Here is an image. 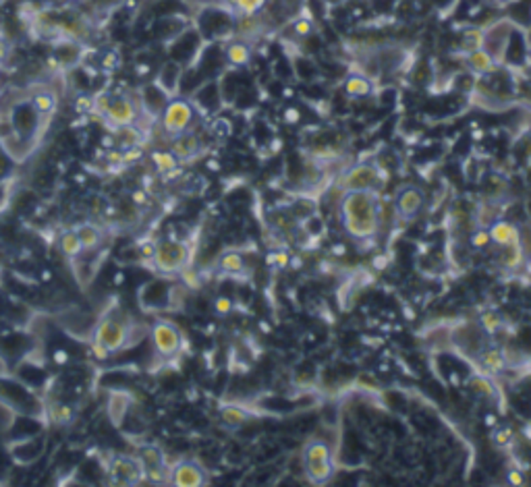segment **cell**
<instances>
[{"label": "cell", "instance_id": "48", "mask_svg": "<svg viewBox=\"0 0 531 487\" xmlns=\"http://www.w3.org/2000/svg\"><path fill=\"white\" fill-rule=\"evenodd\" d=\"M530 61H531V50H530Z\"/></svg>", "mask_w": 531, "mask_h": 487}, {"label": "cell", "instance_id": "30", "mask_svg": "<svg viewBox=\"0 0 531 487\" xmlns=\"http://www.w3.org/2000/svg\"><path fill=\"white\" fill-rule=\"evenodd\" d=\"M471 388H473V392H477L479 396H486V398H496V388H494V384H492L488 377H484V375H475V377H471Z\"/></svg>", "mask_w": 531, "mask_h": 487}, {"label": "cell", "instance_id": "28", "mask_svg": "<svg viewBox=\"0 0 531 487\" xmlns=\"http://www.w3.org/2000/svg\"><path fill=\"white\" fill-rule=\"evenodd\" d=\"M502 324H504V322H502V317H500L496 311H486V313L479 315V328L484 330V334H498Z\"/></svg>", "mask_w": 531, "mask_h": 487}, {"label": "cell", "instance_id": "11", "mask_svg": "<svg viewBox=\"0 0 531 487\" xmlns=\"http://www.w3.org/2000/svg\"><path fill=\"white\" fill-rule=\"evenodd\" d=\"M137 117H139V106L131 98H125V95H119V98L115 95L108 112L104 115V119L117 129H125V127L135 124Z\"/></svg>", "mask_w": 531, "mask_h": 487}, {"label": "cell", "instance_id": "32", "mask_svg": "<svg viewBox=\"0 0 531 487\" xmlns=\"http://www.w3.org/2000/svg\"><path fill=\"white\" fill-rule=\"evenodd\" d=\"M490 243H492V241H490V233H488L486 226L475 228V230L471 233V237H469V247H471L473 251H484Z\"/></svg>", "mask_w": 531, "mask_h": 487}, {"label": "cell", "instance_id": "42", "mask_svg": "<svg viewBox=\"0 0 531 487\" xmlns=\"http://www.w3.org/2000/svg\"><path fill=\"white\" fill-rule=\"evenodd\" d=\"M92 353H94V357H98V359H108L110 357V351L102 342L94 340V338H92Z\"/></svg>", "mask_w": 531, "mask_h": 487}, {"label": "cell", "instance_id": "16", "mask_svg": "<svg viewBox=\"0 0 531 487\" xmlns=\"http://www.w3.org/2000/svg\"><path fill=\"white\" fill-rule=\"evenodd\" d=\"M199 150H202L199 139H197L193 133H189V131L187 133L177 135L175 141H173V148H170V152L179 158V162H187L191 158H195V156L199 153Z\"/></svg>", "mask_w": 531, "mask_h": 487}, {"label": "cell", "instance_id": "44", "mask_svg": "<svg viewBox=\"0 0 531 487\" xmlns=\"http://www.w3.org/2000/svg\"><path fill=\"white\" fill-rule=\"evenodd\" d=\"M8 54H11V46H8V42L4 40V35L0 33V66H2L4 62H6Z\"/></svg>", "mask_w": 531, "mask_h": 487}, {"label": "cell", "instance_id": "22", "mask_svg": "<svg viewBox=\"0 0 531 487\" xmlns=\"http://www.w3.org/2000/svg\"><path fill=\"white\" fill-rule=\"evenodd\" d=\"M224 57L233 66H247L251 62V48L245 42H231L224 50Z\"/></svg>", "mask_w": 531, "mask_h": 487}, {"label": "cell", "instance_id": "1", "mask_svg": "<svg viewBox=\"0 0 531 487\" xmlns=\"http://www.w3.org/2000/svg\"><path fill=\"white\" fill-rule=\"evenodd\" d=\"M344 233L351 239H375L382 226V201L378 191H346L341 199Z\"/></svg>", "mask_w": 531, "mask_h": 487}, {"label": "cell", "instance_id": "25", "mask_svg": "<svg viewBox=\"0 0 531 487\" xmlns=\"http://www.w3.org/2000/svg\"><path fill=\"white\" fill-rule=\"evenodd\" d=\"M75 233H77L79 241L83 245V251L95 249L100 245V241H102V233H100V228L94 226V224H81Z\"/></svg>", "mask_w": 531, "mask_h": 487}, {"label": "cell", "instance_id": "24", "mask_svg": "<svg viewBox=\"0 0 531 487\" xmlns=\"http://www.w3.org/2000/svg\"><path fill=\"white\" fill-rule=\"evenodd\" d=\"M33 110L40 117H48L57 110V95L52 92H37L32 95Z\"/></svg>", "mask_w": 531, "mask_h": 487}, {"label": "cell", "instance_id": "23", "mask_svg": "<svg viewBox=\"0 0 531 487\" xmlns=\"http://www.w3.org/2000/svg\"><path fill=\"white\" fill-rule=\"evenodd\" d=\"M220 419H222V423L226 427L237 429V427H241L243 423H247L250 415H247L245 409H241L237 404H226V406L220 409Z\"/></svg>", "mask_w": 531, "mask_h": 487}, {"label": "cell", "instance_id": "36", "mask_svg": "<svg viewBox=\"0 0 531 487\" xmlns=\"http://www.w3.org/2000/svg\"><path fill=\"white\" fill-rule=\"evenodd\" d=\"M112 93L108 92H102L98 93L94 98V112H98L100 117H104L106 112H108V108H110V104H112Z\"/></svg>", "mask_w": 531, "mask_h": 487}, {"label": "cell", "instance_id": "34", "mask_svg": "<svg viewBox=\"0 0 531 487\" xmlns=\"http://www.w3.org/2000/svg\"><path fill=\"white\" fill-rule=\"evenodd\" d=\"M48 417H50L54 423H66V421H71V417H73V409H71L69 404L57 402V404H52V406H50Z\"/></svg>", "mask_w": 531, "mask_h": 487}, {"label": "cell", "instance_id": "8", "mask_svg": "<svg viewBox=\"0 0 531 487\" xmlns=\"http://www.w3.org/2000/svg\"><path fill=\"white\" fill-rule=\"evenodd\" d=\"M380 181V172L372 164H357L349 168L339 179V189L346 191H375Z\"/></svg>", "mask_w": 531, "mask_h": 487}, {"label": "cell", "instance_id": "5", "mask_svg": "<svg viewBox=\"0 0 531 487\" xmlns=\"http://www.w3.org/2000/svg\"><path fill=\"white\" fill-rule=\"evenodd\" d=\"M0 400L6 402L11 409H15V411L21 413V415H30V417H33V415H40V413H42L40 400H37L28 388L19 386L17 382L0 380Z\"/></svg>", "mask_w": 531, "mask_h": 487}, {"label": "cell", "instance_id": "15", "mask_svg": "<svg viewBox=\"0 0 531 487\" xmlns=\"http://www.w3.org/2000/svg\"><path fill=\"white\" fill-rule=\"evenodd\" d=\"M108 473L119 483H137L144 477V469L137 458H115Z\"/></svg>", "mask_w": 531, "mask_h": 487}, {"label": "cell", "instance_id": "21", "mask_svg": "<svg viewBox=\"0 0 531 487\" xmlns=\"http://www.w3.org/2000/svg\"><path fill=\"white\" fill-rule=\"evenodd\" d=\"M179 81H181V66L177 62H168V64L162 66L156 83L170 95V93H175V90H177Z\"/></svg>", "mask_w": 531, "mask_h": 487}, {"label": "cell", "instance_id": "38", "mask_svg": "<svg viewBox=\"0 0 531 487\" xmlns=\"http://www.w3.org/2000/svg\"><path fill=\"white\" fill-rule=\"evenodd\" d=\"M293 31H295L299 37H308V35H312L313 23L310 19H297L295 25H293Z\"/></svg>", "mask_w": 531, "mask_h": 487}, {"label": "cell", "instance_id": "29", "mask_svg": "<svg viewBox=\"0 0 531 487\" xmlns=\"http://www.w3.org/2000/svg\"><path fill=\"white\" fill-rule=\"evenodd\" d=\"M61 249H63L64 255H69V257H77L83 251V245H81L75 230H69L61 237Z\"/></svg>", "mask_w": 531, "mask_h": 487}, {"label": "cell", "instance_id": "9", "mask_svg": "<svg viewBox=\"0 0 531 487\" xmlns=\"http://www.w3.org/2000/svg\"><path fill=\"white\" fill-rule=\"evenodd\" d=\"M139 464L144 469V477L152 483H162V481H168L170 477V469L166 467V460H164V454L162 450L156 448V446H146L141 448L139 452Z\"/></svg>", "mask_w": 531, "mask_h": 487}, {"label": "cell", "instance_id": "19", "mask_svg": "<svg viewBox=\"0 0 531 487\" xmlns=\"http://www.w3.org/2000/svg\"><path fill=\"white\" fill-rule=\"evenodd\" d=\"M467 64L475 75H488V73H492L498 66V62L494 61L484 48H477V50L467 52Z\"/></svg>", "mask_w": 531, "mask_h": 487}, {"label": "cell", "instance_id": "47", "mask_svg": "<svg viewBox=\"0 0 531 487\" xmlns=\"http://www.w3.org/2000/svg\"><path fill=\"white\" fill-rule=\"evenodd\" d=\"M500 4H510V2H515V0H498Z\"/></svg>", "mask_w": 531, "mask_h": 487}, {"label": "cell", "instance_id": "46", "mask_svg": "<svg viewBox=\"0 0 531 487\" xmlns=\"http://www.w3.org/2000/svg\"><path fill=\"white\" fill-rule=\"evenodd\" d=\"M117 64H119V54L117 52H108L104 57V61H102V66H106V69H115Z\"/></svg>", "mask_w": 531, "mask_h": 487}, {"label": "cell", "instance_id": "13", "mask_svg": "<svg viewBox=\"0 0 531 487\" xmlns=\"http://www.w3.org/2000/svg\"><path fill=\"white\" fill-rule=\"evenodd\" d=\"M424 191L419 187H403L395 199V212L401 220H413L417 213L424 210Z\"/></svg>", "mask_w": 531, "mask_h": 487}, {"label": "cell", "instance_id": "4", "mask_svg": "<svg viewBox=\"0 0 531 487\" xmlns=\"http://www.w3.org/2000/svg\"><path fill=\"white\" fill-rule=\"evenodd\" d=\"M193 119H195V110H193L191 102L183 100V98L168 100L166 108H164L162 115H160L162 129H164L170 137H177V135H181V133H187Z\"/></svg>", "mask_w": 531, "mask_h": 487}, {"label": "cell", "instance_id": "18", "mask_svg": "<svg viewBox=\"0 0 531 487\" xmlns=\"http://www.w3.org/2000/svg\"><path fill=\"white\" fill-rule=\"evenodd\" d=\"M479 363H482L486 373H502L506 369V355L498 346H490V348L482 351Z\"/></svg>", "mask_w": 531, "mask_h": 487}, {"label": "cell", "instance_id": "39", "mask_svg": "<svg viewBox=\"0 0 531 487\" xmlns=\"http://www.w3.org/2000/svg\"><path fill=\"white\" fill-rule=\"evenodd\" d=\"M214 311H216V315H220V317L228 315V313L233 311V301H231L228 297H218V299L214 301Z\"/></svg>", "mask_w": 531, "mask_h": 487}, {"label": "cell", "instance_id": "10", "mask_svg": "<svg viewBox=\"0 0 531 487\" xmlns=\"http://www.w3.org/2000/svg\"><path fill=\"white\" fill-rule=\"evenodd\" d=\"M168 483L177 487H199L208 483V475L206 471L193 462V460H181L170 469V477Z\"/></svg>", "mask_w": 531, "mask_h": 487}, {"label": "cell", "instance_id": "7", "mask_svg": "<svg viewBox=\"0 0 531 487\" xmlns=\"http://www.w3.org/2000/svg\"><path fill=\"white\" fill-rule=\"evenodd\" d=\"M152 342H154V348L160 357L170 359V357L179 355V351L183 346V334L170 322H156L152 328Z\"/></svg>", "mask_w": 531, "mask_h": 487}, {"label": "cell", "instance_id": "35", "mask_svg": "<svg viewBox=\"0 0 531 487\" xmlns=\"http://www.w3.org/2000/svg\"><path fill=\"white\" fill-rule=\"evenodd\" d=\"M129 396L125 394H117L112 396V400H110V415H112V419L115 421H121L123 419V415L127 413V409H129Z\"/></svg>", "mask_w": 531, "mask_h": 487}, {"label": "cell", "instance_id": "26", "mask_svg": "<svg viewBox=\"0 0 531 487\" xmlns=\"http://www.w3.org/2000/svg\"><path fill=\"white\" fill-rule=\"evenodd\" d=\"M152 162H154L158 172H162V175L175 172L179 168V158L173 152H154L152 153Z\"/></svg>", "mask_w": 531, "mask_h": 487}, {"label": "cell", "instance_id": "41", "mask_svg": "<svg viewBox=\"0 0 531 487\" xmlns=\"http://www.w3.org/2000/svg\"><path fill=\"white\" fill-rule=\"evenodd\" d=\"M141 158V148L137 146H131L129 150L123 152V164H131V162H137Z\"/></svg>", "mask_w": 531, "mask_h": 487}, {"label": "cell", "instance_id": "12", "mask_svg": "<svg viewBox=\"0 0 531 487\" xmlns=\"http://www.w3.org/2000/svg\"><path fill=\"white\" fill-rule=\"evenodd\" d=\"M508 40H510V25L508 21H500L496 25H492L490 30L484 31V44L482 48L494 59V61L502 62L506 48H508Z\"/></svg>", "mask_w": 531, "mask_h": 487}, {"label": "cell", "instance_id": "17", "mask_svg": "<svg viewBox=\"0 0 531 487\" xmlns=\"http://www.w3.org/2000/svg\"><path fill=\"white\" fill-rule=\"evenodd\" d=\"M216 266H218L220 272H224V274L239 276L245 272V257H243V253L231 249V251L220 253V257L216 259Z\"/></svg>", "mask_w": 531, "mask_h": 487}, {"label": "cell", "instance_id": "2", "mask_svg": "<svg viewBox=\"0 0 531 487\" xmlns=\"http://www.w3.org/2000/svg\"><path fill=\"white\" fill-rule=\"evenodd\" d=\"M301 462H303V473H305V477H308V481L312 486H326L337 475V464H334L332 450L322 440H312V442L305 444L303 454H301Z\"/></svg>", "mask_w": 531, "mask_h": 487}, {"label": "cell", "instance_id": "33", "mask_svg": "<svg viewBox=\"0 0 531 487\" xmlns=\"http://www.w3.org/2000/svg\"><path fill=\"white\" fill-rule=\"evenodd\" d=\"M482 44H484V31L482 30H469L461 37V46L465 48V52L482 48Z\"/></svg>", "mask_w": 531, "mask_h": 487}, {"label": "cell", "instance_id": "27", "mask_svg": "<svg viewBox=\"0 0 531 487\" xmlns=\"http://www.w3.org/2000/svg\"><path fill=\"white\" fill-rule=\"evenodd\" d=\"M490 442L496 450H508L515 442V433L510 427H496L492 433H490Z\"/></svg>", "mask_w": 531, "mask_h": 487}, {"label": "cell", "instance_id": "45", "mask_svg": "<svg viewBox=\"0 0 531 487\" xmlns=\"http://www.w3.org/2000/svg\"><path fill=\"white\" fill-rule=\"evenodd\" d=\"M299 119H301V115H299L297 108H286V110H284V122L295 124V122H299Z\"/></svg>", "mask_w": 531, "mask_h": 487}, {"label": "cell", "instance_id": "14", "mask_svg": "<svg viewBox=\"0 0 531 487\" xmlns=\"http://www.w3.org/2000/svg\"><path fill=\"white\" fill-rule=\"evenodd\" d=\"M488 233H490V241L502 247V249L515 247V245L521 243V230H519V226H515L513 222H506V220H494L490 224Z\"/></svg>", "mask_w": 531, "mask_h": 487}, {"label": "cell", "instance_id": "6", "mask_svg": "<svg viewBox=\"0 0 531 487\" xmlns=\"http://www.w3.org/2000/svg\"><path fill=\"white\" fill-rule=\"evenodd\" d=\"M94 340L102 342L110 353L121 351L129 344V326L119 317H104L95 326Z\"/></svg>", "mask_w": 531, "mask_h": 487}, {"label": "cell", "instance_id": "40", "mask_svg": "<svg viewBox=\"0 0 531 487\" xmlns=\"http://www.w3.org/2000/svg\"><path fill=\"white\" fill-rule=\"evenodd\" d=\"M75 106H77L79 112H94V98H90V95H79L77 102H75Z\"/></svg>", "mask_w": 531, "mask_h": 487}, {"label": "cell", "instance_id": "37", "mask_svg": "<svg viewBox=\"0 0 531 487\" xmlns=\"http://www.w3.org/2000/svg\"><path fill=\"white\" fill-rule=\"evenodd\" d=\"M268 264L274 266L276 270H284L291 264V257H288L286 251H270L268 253Z\"/></svg>", "mask_w": 531, "mask_h": 487}, {"label": "cell", "instance_id": "3", "mask_svg": "<svg viewBox=\"0 0 531 487\" xmlns=\"http://www.w3.org/2000/svg\"><path fill=\"white\" fill-rule=\"evenodd\" d=\"M189 247L183 241L162 239L156 243L152 264L162 274H179L189 266Z\"/></svg>", "mask_w": 531, "mask_h": 487}, {"label": "cell", "instance_id": "43", "mask_svg": "<svg viewBox=\"0 0 531 487\" xmlns=\"http://www.w3.org/2000/svg\"><path fill=\"white\" fill-rule=\"evenodd\" d=\"M506 483H510V486H523V483H525V477H523L521 471L513 469V471L506 473Z\"/></svg>", "mask_w": 531, "mask_h": 487}, {"label": "cell", "instance_id": "20", "mask_svg": "<svg viewBox=\"0 0 531 487\" xmlns=\"http://www.w3.org/2000/svg\"><path fill=\"white\" fill-rule=\"evenodd\" d=\"M343 92L346 93L349 98L359 100V98H368V95H372V92H374V86H372V81H370L368 77H363V75H349V77L344 79Z\"/></svg>", "mask_w": 531, "mask_h": 487}, {"label": "cell", "instance_id": "31", "mask_svg": "<svg viewBox=\"0 0 531 487\" xmlns=\"http://www.w3.org/2000/svg\"><path fill=\"white\" fill-rule=\"evenodd\" d=\"M233 2H235L239 15H243V17H253V15H257V13L266 6L268 0H233Z\"/></svg>", "mask_w": 531, "mask_h": 487}]
</instances>
